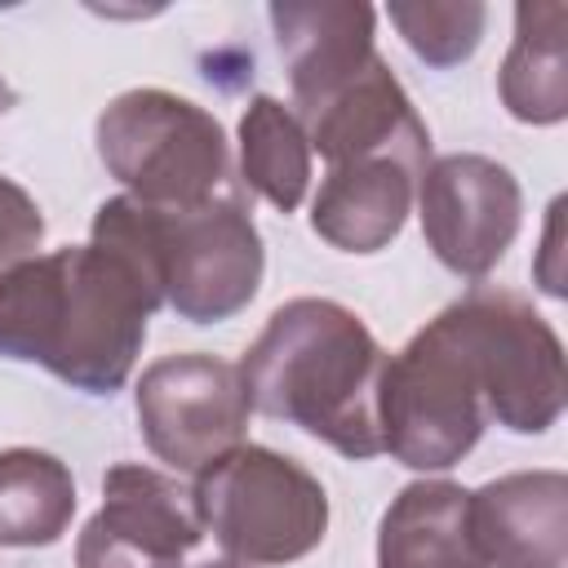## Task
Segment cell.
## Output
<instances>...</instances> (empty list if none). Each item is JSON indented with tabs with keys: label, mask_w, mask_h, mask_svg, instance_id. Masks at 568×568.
Segmentation results:
<instances>
[{
	"label": "cell",
	"mask_w": 568,
	"mask_h": 568,
	"mask_svg": "<svg viewBox=\"0 0 568 568\" xmlns=\"http://www.w3.org/2000/svg\"><path fill=\"white\" fill-rule=\"evenodd\" d=\"M200 541L191 488L169 470L120 462L102 475V506L75 537V568H182Z\"/></svg>",
	"instance_id": "obj_10"
},
{
	"label": "cell",
	"mask_w": 568,
	"mask_h": 568,
	"mask_svg": "<svg viewBox=\"0 0 568 568\" xmlns=\"http://www.w3.org/2000/svg\"><path fill=\"white\" fill-rule=\"evenodd\" d=\"M444 320L457 333L484 413L497 426L515 435H541L559 422L564 342L524 293L475 284L466 297L444 306Z\"/></svg>",
	"instance_id": "obj_6"
},
{
	"label": "cell",
	"mask_w": 568,
	"mask_h": 568,
	"mask_svg": "<svg viewBox=\"0 0 568 568\" xmlns=\"http://www.w3.org/2000/svg\"><path fill=\"white\" fill-rule=\"evenodd\" d=\"M417 217L430 253L453 275L484 280L519 235L524 191L493 155L453 151L422 169Z\"/></svg>",
	"instance_id": "obj_9"
},
{
	"label": "cell",
	"mask_w": 568,
	"mask_h": 568,
	"mask_svg": "<svg viewBox=\"0 0 568 568\" xmlns=\"http://www.w3.org/2000/svg\"><path fill=\"white\" fill-rule=\"evenodd\" d=\"M200 568H248V564H240V559H209V564H200Z\"/></svg>",
	"instance_id": "obj_22"
},
{
	"label": "cell",
	"mask_w": 568,
	"mask_h": 568,
	"mask_svg": "<svg viewBox=\"0 0 568 568\" xmlns=\"http://www.w3.org/2000/svg\"><path fill=\"white\" fill-rule=\"evenodd\" d=\"M40 240H44V213H40V204L13 178L0 173V280L13 266L31 262L36 248H40Z\"/></svg>",
	"instance_id": "obj_20"
},
{
	"label": "cell",
	"mask_w": 568,
	"mask_h": 568,
	"mask_svg": "<svg viewBox=\"0 0 568 568\" xmlns=\"http://www.w3.org/2000/svg\"><path fill=\"white\" fill-rule=\"evenodd\" d=\"M497 93L519 124H559L568 115V9L559 0L515 9Z\"/></svg>",
	"instance_id": "obj_16"
},
{
	"label": "cell",
	"mask_w": 568,
	"mask_h": 568,
	"mask_svg": "<svg viewBox=\"0 0 568 568\" xmlns=\"http://www.w3.org/2000/svg\"><path fill=\"white\" fill-rule=\"evenodd\" d=\"M133 408L146 448L182 475H200L204 466L240 448L253 413L240 364L204 351H182L146 364L133 390Z\"/></svg>",
	"instance_id": "obj_8"
},
{
	"label": "cell",
	"mask_w": 568,
	"mask_h": 568,
	"mask_svg": "<svg viewBox=\"0 0 568 568\" xmlns=\"http://www.w3.org/2000/svg\"><path fill=\"white\" fill-rule=\"evenodd\" d=\"M386 18L426 67H457L479 49L488 9L475 0L453 4H390Z\"/></svg>",
	"instance_id": "obj_19"
},
{
	"label": "cell",
	"mask_w": 568,
	"mask_h": 568,
	"mask_svg": "<svg viewBox=\"0 0 568 568\" xmlns=\"http://www.w3.org/2000/svg\"><path fill=\"white\" fill-rule=\"evenodd\" d=\"M195 510L204 532L248 568L306 559L328 532V493L293 457L240 444L195 475Z\"/></svg>",
	"instance_id": "obj_5"
},
{
	"label": "cell",
	"mask_w": 568,
	"mask_h": 568,
	"mask_svg": "<svg viewBox=\"0 0 568 568\" xmlns=\"http://www.w3.org/2000/svg\"><path fill=\"white\" fill-rule=\"evenodd\" d=\"M240 173L271 209L293 213L311 186V142L293 106L257 93L240 115Z\"/></svg>",
	"instance_id": "obj_18"
},
{
	"label": "cell",
	"mask_w": 568,
	"mask_h": 568,
	"mask_svg": "<svg viewBox=\"0 0 568 568\" xmlns=\"http://www.w3.org/2000/svg\"><path fill=\"white\" fill-rule=\"evenodd\" d=\"M413 195L417 173L399 160L333 164L311 200V231L342 253H377L404 231Z\"/></svg>",
	"instance_id": "obj_14"
},
{
	"label": "cell",
	"mask_w": 568,
	"mask_h": 568,
	"mask_svg": "<svg viewBox=\"0 0 568 568\" xmlns=\"http://www.w3.org/2000/svg\"><path fill=\"white\" fill-rule=\"evenodd\" d=\"M275 44L288 67L293 89V115L320 106L328 93H337L351 75H359L377 49L373 27L377 13L368 4H271Z\"/></svg>",
	"instance_id": "obj_13"
},
{
	"label": "cell",
	"mask_w": 568,
	"mask_h": 568,
	"mask_svg": "<svg viewBox=\"0 0 568 568\" xmlns=\"http://www.w3.org/2000/svg\"><path fill=\"white\" fill-rule=\"evenodd\" d=\"M386 351L368 324L333 297H293L240 359L248 404L306 430L351 462L382 453Z\"/></svg>",
	"instance_id": "obj_2"
},
{
	"label": "cell",
	"mask_w": 568,
	"mask_h": 568,
	"mask_svg": "<svg viewBox=\"0 0 568 568\" xmlns=\"http://www.w3.org/2000/svg\"><path fill=\"white\" fill-rule=\"evenodd\" d=\"M297 120L311 151H320L328 169L351 160H399L422 178V169L430 164V133L382 58H373L359 75H351L337 93H328Z\"/></svg>",
	"instance_id": "obj_11"
},
{
	"label": "cell",
	"mask_w": 568,
	"mask_h": 568,
	"mask_svg": "<svg viewBox=\"0 0 568 568\" xmlns=\"http://www.w3.org/2000/svg\"><path fill=\"white\" fill-rule=\"evenodd\" d=\"M98 160L129 200L155 209L204 204L226 191L231 146L213 111L169 89H129L93 124Z\"/></svg>",
	"instance_id": "obj_4"
},
{
	"label": "cell",
	"mask_w": 568,
	"mask_h": 568,
	"mask_svg": "<svg viewBox=\"0 0 568 568\" xmlns=\"http://www.w3.org/2000/svg\"><path fill=\"white\" fill-rule=\"evenodd\" d=\"M9 106H13V89H9V80L0 75V115H4Z\"/></svg>",
	"instance_id": "obj_21"
},
{
	"label": "cell",
	"mask_w": 568,
	"mask_h": 568,
	"mask_svg": "<svg viewBox=\"0 0 568 568\" xmlns=\"http://www.w3.org/2000/svg\"><path fill=\"white\" fill-rule=\"evenodd\" d=\"M93 244L120 253L151 297L191 324L240 315L257 297L266 271L257 222L235 191L186 209L111 195L93 213Z\"/></svg>",
	"instance_id": "obj_3"
},
{
	"label": "cell",
	"mask_w": 568,
	"mask_h": 568,
	"mask_svg": "<svg viewBox=\"0 0 568 568\" xmlns=\"http://www.w3.org/2000/svg\"><path fill=\"white\" fill-rule=\"evenodd\" d=\"M160 311L142 275L102 244L36 253L0 280V355L40 364L84 395L129 382L146 320Z\"/></svg>",
	"instance_id": "obj_1"
},
{
	"label": "cell",
	"mask_w": 568,
	"mask_h": 568,
	"mask_svg": "<svg viewBox=\"0 0 568 568\" xmlns=\"http://www.w3.org/2000/svg\"><path fill=\"white\" fill-rule=\"evenodd\" d=\"M470 528L484 568H564L568 475L515 470L470 493Z\"/></svg>",
	"instance_id": "obj_12"
},
{
	"label": "cell",
	"mask_w": 568,
	"mask_h": 568,
	"mask_svg": "<svg viewBox=\"0 0 568 568\" xmlns=\"http://www.w3.org/2000/svg\"><path fill=\"white\" fill-rule=\"evenodd\" d=\"M75 515V479L67 462L40 448L0 453V546H53Z\"/></svg>",
	"instance_id": "obj_17"
},
{
	"label": "cell",
	"mask_w": 568,
	"mask_h": 568,
	"mask_svg": "<svg viewBox=\"0 0 568 568\" xmlns=\"http://www.w3.org/2000/svg\"><path fill=\"white\" fill-rule=\"evenodd\" d=\"M377 417L382 453L408 470H448L479 444L488 413L444 311L399 355H386Z\"/></svg>",
	"instance_id": "obj_7"
},
{
	"label": "cell",
	"mask_w": 568,
	"mask_h": 568,
	"mask_svg": "<svg viewBox=\"0 0 568 568\" xmlns=\"http://www.w3.org/2000/svg\"><path fill=\"white\" fill-rule=\"evenodd\" d=\"M377 568H484L470 528V493L453 479L399 488L377 524Z\"/></svg>",
	"instance_id": "obj_15"
}]
</instances>
